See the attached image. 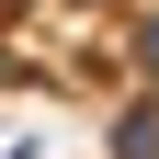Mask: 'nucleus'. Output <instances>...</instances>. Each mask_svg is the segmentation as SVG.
Listing matches in <instances>:
<instances>
[{"instance_id":"nucleus-1","label":"nucleus","mask_w":159,"mask_h":159,"mask_svg":"<svg viewBox=\"0 0 159 159\" xmlns=\"http://www.w3.org/2000/svg\"><path fill=\"white\" fill-rule=\"evenodd\" d=\"M114 159H159V102H148V91L114 114Z\"/></svg>"},{"instance_id":"nucleus-2","label":"nucleus","mask_w":159,"mask_h":159,"mask_svg":"<svg viewBox=\"0 0 159 159\" xmlns=\"http://www.w3.org/2000/svg\"><path fill=\"white\" fill-rule=\"evenodd\" d=\"M136 68H148V80H159V23H148V34H136Z\"/></svg>"},{"instance_id":"nucleus-3","label":"nucleus","mask_w":159,"mask_h":159,"mask_svg":"<svg viewBox=\"0 0 159 159\" xmlns=\"http://www.w3.org/2000/svg\"><path fill=\"white\" fill-rule=\"evenodd\" d=\"M11 80H23V57H11V46H0V91H11Z\"/></svg>"},{"instance_id":"nucleus-4","label":"nucleus","mask_w":159,"mask_h":159,"mask_svg":"<svg viewBox=\"0 0 159 159\" xmlns=\"http://www.w3.org/2000/svg\"><path fill=\"white\" fill-rule=\"evenodd\" d=\"M80 11H114V0H80Z\"/></svg>"}]
</instances>
